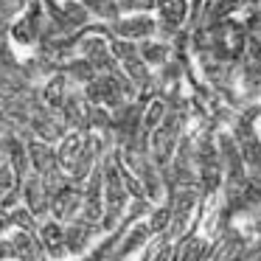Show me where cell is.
Returning <instances> with one entry per match:
<instances>
[{"label": "cell", "mask_w": 261, "mask_h": 261, "mask_svg": "<svg viewBox=\"0 0 261 261\" xmlns=\"http://www.w3.org/2000/svg\"><path fill=\"white\" fill-rule=\"evenodd\" d=\"M76 208H79V199H76V194L62 191V194L57 197V216H59V219H70V216H76Z\"/></svg>", "instance_id": "1"}, {"label": "cell", "mask_w": 261, "mask_h": 261, "mask_svg": "<svg viewBox=\"0 0 261 261\" xmlns=\"http://www.w3.org/2000/svg\"><path fill=\"white\" fill-rule=\"evenodd\" d=\"M152 20H132V23H126L124 29H118L121 34H126V37H138V34H152Z\"/></svg>", "instance_id": "2"}]
</instances>
